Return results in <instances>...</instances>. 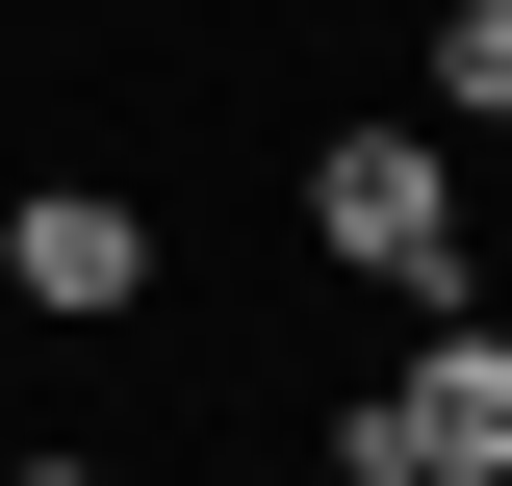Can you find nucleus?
Wrapping results in <instances>:
<instances>
[{
    "instance_id": "nucleus-1",
    "label": "nucleus",
    "mask_w": 512,
    "mask_h": 486,
    "mask_svg": "<svg viewBox=\"0 0 512 486\" xmlns=\"http://www.w3.org/2000/svg\"><path fill=\"white\" fill-rule=\"evenodd\" d=\"M308 256H333V282H384V307H461V282H487V205H461V154H436V128H308Z\"/></svg>"
},
{
    "instance_id": "nucleus-2",
    "label": "nucleus",
    "mask_w": 512,
    "mask_h": 486,
    "mask_svg": "<svg viewBox=\"0 0 512 486\" xmlns=\"http://www.w3.org/2000/svg\"><path fill=\"white\" fill-rule=\"evenodd\" d=\"M0 307L128 333V307H154V205H128V180H26V205H0Z\"/></svg>"
},
{
    "instance_id": "nucleus-3",
    "label": "nucleus",
    "mask_w": 512,
    "mask_h": 486,
    "mask_svg": "<svg viewBox=\"0 0 512 486\" xmlns=\"http://www.w3.org/2000/svg\"><path fill=\"white\" fill-rule=\"evenodd\" d=\"M384 435H410V461H461V486H512V307L461 282L436 333H410V384H384Z\"/></svg>"
},
{
    "instance_id": "nucleus-4",
    "label": "nucleus",
    "mask_w": 512,
    "mask_h": 486,
    "mask_svg": "<svg viewBox=\"0 0 512 486\" xmlns=\"http://www.w3.org/2000/svg\"><path fill=\"white\" fill-rule=\"evenodd\" d=\"M436 103H461V128H512V0H461V26H436Z\"/></svg>"
},
{
    "instance_id": "nucleus-5",
    "label": "nucleus",
    "mask_w": 512,
    "mask_h": 486,
    "mask_svg": "<svg viewBox=\"0 0 512 486\" xmlns=\"http://www.w3.org/2000/svg\"><path fill=\"white\" fill-rule=\"evenodd\" d=\"M333 486H461V461H410L384 410H333Z\"/></svg>"
},
{
    "instance_id": "nucleus-6",
    "label": "nucleus",
    "mask_w": 512,
    "mask_h": 486,
    "mask_svg": "<svg viewBox=\"0 0 512 486\" xmlns=\"http://www.w3.org/2000/svg\"><path fill=\"white\" fill-rule=\"evenodd\" d=\"M0 486H103V461H0Z\"/></svg>"
}]
</instances>
